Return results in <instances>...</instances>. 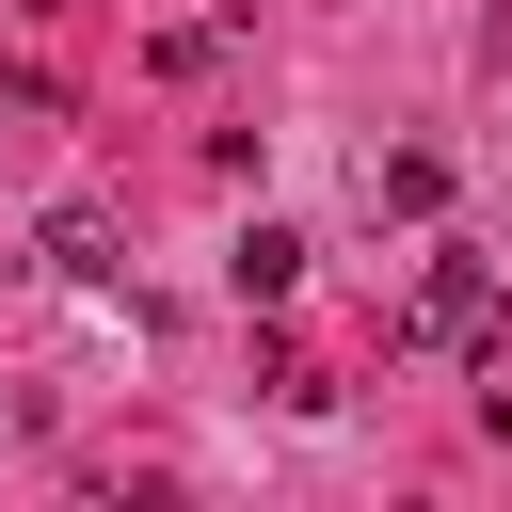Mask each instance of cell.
Instances as JSON below:
<instances>
[{
    "label": "cell",
    "mask_w": 512,
    "mask_h": 512,
    "mask_svg": "<svg viewBox=\"0 0 512 512\" xmlns=\"http://www.w3.org/2000/svg\"><path fill=\"white\" fill-rule=\"evenodd\" d=\"M368 192H384V208H448V160H432V144H400V160H368Z\"/></svg>",
    "instance_id": "277c9868"
},
{
    "label": "cell",
    "mask_w": 512,
    "mask_h": 512,
    "mask_svg": "<svg viewBox=\"0 0 512 512\" xmlns=\"http://www.w3.org/2000/svg\"><path fill=\"white\" fill-rule=\"evenodd\" d=\"M496 320V272H480V240H432V272H416V304H400V352H464Z\"/></svg>",
    "instance_id": "6da1fadb"
},
{
    "label": "cell",
    "mask_w": 512,
    "mask_h": 512,
    "mask_svg": "<svg viewBox=\"0 0 512 512\" xmlns=\"http://www.w3.org/2000/svg\"><path fill=\"white\" fill-rule=\"evenodd\" d=\"M224 272H240V304H288V288H304V240H288V224H240Z\"/></svg>",
    "instance_id": "7a4b0ae2"
},
{
    "label": "cell",
    "mask_w": 512,
    "mask_h": 512,
    "mask_svg": "<svg viewBox=\"0 0 512 512\" xmlns=\"http://www.w3.org/2000/svg\"><path fill=\"white\" fill-rule=\"evenodd\" d=\"M48 272L96 288V272H112V208H48Z\"/></svg>",
    "instance_id": "3957f363"
}]
</instances>
